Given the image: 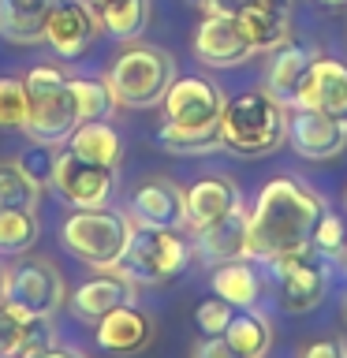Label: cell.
I'll return each instance as SVG.
<instances>
[{"instance_id": "6da1fadb", "label": "cell", "mask_w": 347, "mask_h": 358, "mask_svg": "<svg viewBox=\"0 0 347 358\" xmlns=\"http://www.w3.org/2000/svg\"><path fill=\"white\" fill-rule=\"evenodd\" d=\"M325 213L321 194L302 187L291 176L269 179L246 213V257L273 262L280 254H295L313 246V228Z\"/></svg>"}, {"instance_id": "7a4b0ae2", "label": "cell", "mask_w": 347, "mask_h": 358, "mask_svg": "<svg viewBox=\"0 0 347 358\" xmlns=\"http://www.w3.org/2000/svg\"><path fill=\"white\" fill-rule=\"evenodd\" d=\"M288 142V105L265 86L243 90L220 108V145L243 157L273 153Z\"/></svg>"}, {"instance_id": "3957f363", "label": "cell", "mask_w": 347, "mask_h": 358, "mask_svg": "<svg viewBox=\"0 0 347 358\" xmlns=\"http://www.w3.org/2000/svg\"><path fill=\"white\" fill-rule=\"evenodd\" d=\"M22 83H27V97H30V120L22 131L30 134V142L67 145V138L83 123L71 94V78L52 64H38L34 71L22 75Z\"/></svg>"}, {"instance_id": "277c9868", "label": "cell", "mask_w": 347, "mask_h": 358, "mask_svg": "<svg viewBox=\"0 0 347 358\" xmlns=\"http://www.w3.org/2000/svg\"><path fill=\"white\" fill-rule=\"evenodd\" d=\"M131 231H134V224L127 213H116L105 206L75 209L60 224V243L90 268H116L131 243Z\"/></svg>"}, {"instance_id": "5b68a950", "label": "cell", "mask_w": 347, "mask_h": 358, "mask_svg": "<svg viewBox=\"0 0 347 358\" xmlns=\"http://www.w3.org/2000/svg\"><path fill=\"white\" fill-rule=\"evenodd\" d=\"M105 83L116 94V105L153 108L161 105L168 86L176 83V60L157 45H131L112 60Z\"/></svg>"}, {"instance_id": "8992f818", "label": "cell", "mask_w": 347, "mask_h": 358, "mask_svg": "<svg viewBox=\"0 0 347 358\" xmlns=\"http://www.w3.org/2000/svg\"><path fill=\"white\" fill-rule=\"evenodd\" d=\"M187 262H190V246L179 235V228H134L116 273H123L134 287L139 284L153 287L179 276Z\"/></svg>"}, {"instance_id": "52a82bcc", "label": "cell", "mask_w": 347, "mask_h": 358, "mask_svg": "<svg viewBox=\"0 0 347 358\" xmlns=\"http://www.w3.org/2000/svg\"><path fill=\"white\" fill-rule=\"evenodd\" d=\"M67 302V280L49 257H19L4 268V306L19 317H52Z\"/></svg>"}, {"instance_id": "ba28073f", "label": "cell", "mask_w": 347, "mask_h": 358, "mask_svg": "<svg viewBox=\"0 0 347 358\" xmlns=\"http://www.w3.org/2000/svg\"><path fill=\"white\" fill-rule=\"evenodd\" d=\"M112 179H116V168L83 161L71 150H60L52 157V176L49 187L56 190V198L67 201L71 209H97L108 206L112 198Z\"/></svg>"}, {"instance_id": "9c48e42d", "label": "cell", "mask_w": 347, "mask_h": 358, "mask_svg": "<svg viewBox=\"0 0 347 358\" xmlns=\"http://www.w3.org/2000/svg\"><path fill=\"white\" fill-rule=\"evenodd\" d=\"M269 273L276 280V291H280V310L288 313H306L313 306H321L325 299V268L321 262H313V246L306 250H295V254H280L273 262H265Z\"/></svg>"}, {"instance_id": "30bf717a", "label": "cell", "mask_w": 347, "mask_h": 358, "mask_svg": "<svg viewBox=\"0 0 347 358\" xmlns=\"http://www.w3.org/2000/svg\"><path fill=\"white\" fill-rule=\"evenodd\" d=\"M161 108H164V123H176V127H209V123H220L224 94L209 78L183 75L168 86Z\"/></svg>"}, {"instance_id": "8fae6325", "label": "cell", "mask_w": 347, "mask_h": 358, "mask_svg": "<svg viewBox=\"0 0 347 358\" xmlns=\"http://www.w3.org/2000/svg\"><path fill=\"white\" fill-rule=\"evenodd\" d=\"M127 217L134 228H183L187 224V190L164 176H153L131 190Z\"/></svg>"}, {"instance_id": "7c38bea8", "label": "cell", "mask_w": 347, "mask_h": 358, "mask_svg": "<svg viewBox=\"0 0 347 358\" xmlns=\"http://www.w3.org/2000/svg\"><path fill=\"white\" fill-rule=\"evenodd\" d=\"M291 108L325 112V116L347 123V64L325 60V56H313L310 71L302 75V83H299V90H295Z\"/></svg>"}, {"instance_id": "4fadbf2b", "label": "cell", "mask_w": 347, "mask_h": 358, "mask_svg": "<svg viewBox=\"0 0 347 358\" xmlns=\"http://www.w3.org/2000/svg\"><path fill=\"white\" fill-rule=\"evenodd\" d=\"M288 142L306 161H332L347 150V123L325 116V112L295 108L288 116Z\"/></svg>"}, {"instance_id": "5bb4252c", "label": "cell", "mask_w": 347, "mask_h": 358, "mask_svg": "<svg viewBox=\"0 0 347 358\" xmlns=\"http://www.w3.org/2000/svg\"><path fill=\"white\" fill-rule=\"evenodd\" d=\"M194 56L206 67H239L257 52H254V45L246 41L239 19L206 15L201 27L194 30Z\"/></svg>"}, {"instance_id": "9a60e30c", "label": "cell", "mask_w": 347, "mask_h": 358, "mask_svg": "<svg viewBox=\"0 0 347 358\" xmlns=\"http://www.w3.org/2000/svg\"><path fill=\"white\" fill-rule=\"evenodd\" d=\"M97 19L90 11L86 0H56L52 15H49V27H45V41L52 45L56 56L64 60H78L90 45L97 38Z\"/></svg>"}, {"instance_id": "2e32d148", "label": "cell", "mask_w": 347, "mask_h": 358, "mask_svg": "<svg viewBox=\"0 0 347 358\" xmlns=\"http://www.w3.org/2000/svg\"><path fill=\"white\" fill-rule=\"evenodd\" d=\"M134 302V284L116 268H101L97 276H90L86 284L75 287V295H67V306L78 321L97 324L105 313H112L116 306H127Z\"/></svg>"}, {"instance_id": "e0dca14e", "label": "cell", "mask_w": 347, "mask_h": 358, "mask_svg": "<svg viewBox=\"0 0 347 358\" xmlns=\"http://www.w3.org/2000/svg\"><path fill=\"white\" fill-rule=\"evenodd\" d=\"M239 206H243V194L228 176H206L194 187H187V228L190 231L209 228V224L224 220Z\"/></svg>"}, {"instance_id": "ac0fdd59", "label": "cell", "mask_w": 347, "mask_h": 358, "mask_svg": "<svg viewBox=\"0 0 347 358\" xmlns=\"http://www.w3.org/2000/svg\"><path fill=\"white\" fill-rule=\"evenodd\" d=\"M153 340V317L146 310H139L134 302L116 306L112 313L97 321V347L112 355H134L142 347H150Z\"/></svg>"}, {"instance_id": "d6986e66", "label": "cell", "mask_w": 347, "mask_h": 358, "mask_svg": "<svg viewBox=\"0 0 347 358\" xmlns=\"http://www.w3.org/2000/svg\"><path fill=\"white\" fill-rule=\"evenodd\" d=\"M239 27L254 52H273L291 41V0H254L239 15Z\"/></svg>"}, {"instance_id": "ffe728a7", "label": "cell", "mask_w": 347, "mask_h": 358, "mask_svg": "<svg viewBox=\"0 0 347 358\" xmlns=\"http://www.w3.org/2000/svg\"><path fill=\"white\" fill-rule=\"evenodd\" d=\"M194 250L209 265H224V262H235V257H246V209L239 206L224 220L209 224V228H198Z\"/></svg>"}, {"instance_id": "44dd1931", "label": "cell", "mask_w": 347, "mask_h": 358, "mask_svg": "<svg viewBox=\"0 0 347 358\" xmlns=\"http://www.w3.org/2000/svg\"><path fill=\"white\" fill-rule=\"evenodd\" d=\"M56 0H0V38L15 45H38L45 41Z\"/></svg>"}, {"instance_id": "7402d4cb", "label": "cell", "mask_w": 347, "mask_h": 358, "mask_svg": "<svg viewBox=\"0 0 347 358\" xmlns=\"http://www.w3.org/2000/svg\"><path fill=\"white\" fill-rule=\"evenodd\" d=\"M313 64V52L302 49L295 41H284L280 49H273V60H269V75H265V90L273 97H280L284 105L295 101V90L302 83V75L310 71Z\"/></svg>"}, {"instance_id": "603a6c76", "label": "cell", "mask_w": 347, "mask_h": 358, "mask_svg": "<svg viewBox=\"0 0 347 358\" xmlns=\"http://www.w3.org/2000/svg\"><path fill=\"white\" fill-rule=\"evenodd\" d=\"M97 27L120 41H134L150 22V0H86Z\"/></svg>"}, {"instance_id": "cb8c5ba5", "label": "cell", "mask_w": 347, "mask_h": 358, "mask_svg": "<svg viewBox=\"0 0 347 358\" xmlns=\"http://www.w3.org/2000/svg\"><path fill=\"white\" fill-rule=\"evenodd\" d=\"M67 150L78 153L83 161H94V164H105V168H116L120 157H123V142L116 127H108L105 120H86L78 123L75 134L67 138Z\"/></svg>"}, {"instance_id": "d4e9b609", "label": "cell", "mask_w": 347, "mask_h": 358, "mask_svg": "<svg viewBox=\"0 0 347 358\" xmlns=\"http://www.w3.org/2000/svg\"><path fill=\"white\" fill-rule=\"evenodd\" d=\"M213 295H220L224 302H232L235 310H246L257 302V291H262V280H257L250 257H235V262L213 265Z\"/></svg>"}, {"instance_id": "484cf974", "label": "cell", "mask_w": 347, "mask_h": 358, "mask_svg": "<svg viewBox=\"0 0 347 358\" xmlns=\"http://www.w3.org/2000/svg\"><path fill=\"white\" fill-rule=\"evenodd\" d=\"M224 340H228L243 358H265L269 347H273V324H269L265 313L257 310H235V317L224 329Z\"/></svg>"}, {"instance_id": "4316f807", "label": "cell", "mask_w": 347, "mask_h": 358, "mask_svg": "<svg viewBox=\"0 0 347 358\" xmlns=\"http://www.w3.org/2000/svg\"><path fill=\"white\" fill-rule=\"evenodd\" d=\"M38 243V213L0 209V257H22Z\"/></svg>"}, {"instance_id": "83f0119b", "label": "cell", "mask_w": 347, "mask_h": 358, "mask_svg": "<svg viewBox=\"0 0 347 358\" xmlns=\"http://www.w3.org/2000/svg\"><path fill=\"white\" fill-rule=\"evenodd\" d=\"M41 183L19 168V161H0V209H34L41 201Z\"/></svg>"}, {"instance_id": "f1b7e54d", "label": "cell", "mask_w": 347, "mask_h": 358, "mask_svg": "<svg viewBox=\"0 0 347 358\" xmlns=\"http://www.w3.org/2000/svg\"><path fill=\"white\" fill-rule=\"evenodd\" d=\"M157 142L168 153H213V150H220V123H209V127H176V123H164L157 131Z\"/></svg>"}, {"instance_id": "f546056e", "label": "cell", "mask_w": 347, "mask_h": 358, "mask_svg": "<svg viewBox=\"0 0 347 358\" xmlns=\"http://www.w3.org/2000/svg\"><path fill=\"white\" fill-rule=\"evenodd\" d=\"M71 94L78 105V120H108L116 112V94L105 78H71Z\"/></svg>"}, {"instance_id": "4dcf8cb0", "label": "cell", "mask_w": 347, "mask_h": 358, "mask_svg": "<svg viewBox=\"0 0 347 358\" xmlns=\"http://www.w3.org/2000/svg\"><path fill=\"white\" fill-rule=\"evenodd\" d=\"M30 120V97H27V83L15 75L0 78V127L4 131H22Z\"/></svg>"}, {"instance_id": "1f68e13d", "label": "cell", "mask_w": 347, "mask_h": 358, "mask_svg": "<svg viewBox=\"0 0 347 358\" xmlns=\"http://www.w3.org/2000/svg\"><path fill=\"white\" fill-rule=\"evenodd\" d=\"M232 317H235V306H232V302H224L220 295L217 299H206L198 306V313H194L198 329L206 332V336H224V329H228Z\"/></svg>"}, {"instance_id": "d6a6232c", "label": "cell", "mask_w": 347, "mask_h": 358, "mask_svg": "<svg viewBox=\"0 0 347 358\" xmlns=\"http://www.w3.org/2000/svg\"><path fill=\"white\" fill-rule=\"evenodd\" d=\"M344 220L336 217V213H321L318 228H313V246H318V254H340L344 250Z\"/></svg>"}, {"instance_id": "836d02e7", "label": "cell", "mask_w": 347, "mask_h": 358, "mask_svg": "<svg viewBox=\"0 0 347 358\" xmlns=\"http://www.w3.org/2000/svg\"><path fill=\"white\" fill-rule=\"evenodd\" d=\"M52 157H56V153H52V145H38V142H34L30 150L19 157V168H22V172H27V176L34 179V183L49 187V176H52Z\"/></svg>"}, {"instance_id": "e575fe53", "label": "cell", "mask_w": 347, "mask_h": 358, "mask_svg": "<svg viewBox=\"0 0 347 358\" xmlns=\"http://www.w3.org/2000/svg\"><path fill=\"white\" fill-rule=\"evenodd\" d=\"M22 324H27V317L11 313L4 302H0V355H11V358H15L19 340H22Z\"/></svg>"}, {"instance_id": "d590c367", "label": "cell", "mask_w": 347, "mask_h": 358, "mask_svg": "<svg viewBox=\"0 0 347 358\" xmlns=\"http://www.w3.org/2000/svg\"><path fill=\"white\" fill-rule=\"evenodd\" d=\"M201 8V15H228V19H239L254 0H194Z\"/></svg>"}, {"instance_id": "8d00e7d4", "label": "cell", "mask_w": 347, "mask_h": 358, "mask_svg": "<svg viewBox=\"0 0 347 358\" xmlns=\"http://www.w3.org/2000/svg\"><path fill=\"white\" fill-rule=\"evenodd\" d=\"M194 358H243V355L235 351L224 336H206V340L194 347Z\"/></svg>"}, {"instance_id": "74e56055", "label": "cell", "mask_w": 347, "mask_h": 358, "mask_svg": "<svg viewBox=\"0 0 347 358\" xmlns=\"http://www.w3.org/2000/svg\"><path fill=\"white\" fill-rule=\"evenodd\" d=\"M302 358H347V347L340 340H321V343H310Z\"/></svg>"}, {"instance_id": "f35d334b", "label": "cell", "mask_w": 347, "mask_h": 358, "mask_svg": "<svg viewBox=\"0 0 347 358\" xmlns=\"http://www.w3.org/2000/svg\"><path fill=\"white\" fill-rule=\"evenodd\" d=\"M38 358H90L83 347H71V343H52L49 351H41Z\"/></svg>"}, {"instance_id": "ab89813d", "label": "cell", "mask_w": 347, "mask_h": 358, "mask_svg": "<svg viewBox=\"0 0 347 358\" xmlns=\"http://www.w3.org/2000/svg\"><path fill=\"white\" fill-rule=\"evenodd\" d=\"M318 4H325V8H344L347 0H318Z\"/></svg>"}, {"instance_id": "60d3db41", "label": "cell", "mask_w": 347, "mask_h": 358, "mask_svg": "<svg viewBox=\"0 0 347 358\" xmlns=\"http://www.w3.org/2000/svg\"><path fill=\"white\" fill-rule=\"evenodd\" d=\"M0 302H4V268H0Z\"/></svg>"}, {"instance_id": "b9f144b4", "label": "cell", "mask_w": 347, "mask_h": 358, "mask_svg": "<svg viewBox=\"0 0 347 358\" xmlns=\"http://www.w3.org/2000/svg\"><path fill=\"white\" fill-rule=\"evenodd\" d=\"M344 317H347V291H344Z\"/></svg>"}, {"instance_id": "7bdbcfd3", "label": "cell", "mask_w": 347, "mask_h": 358, "mask_svg": "<svg viewBox=\"0 0 347 358\" xmlns=\"http://www.w3.org/2000/svg\"><path fill=\"white\" fill-rule=\"evenodd\" d=\"M0 358H11V355H0Z\"/></svg>"}]
</instances>
